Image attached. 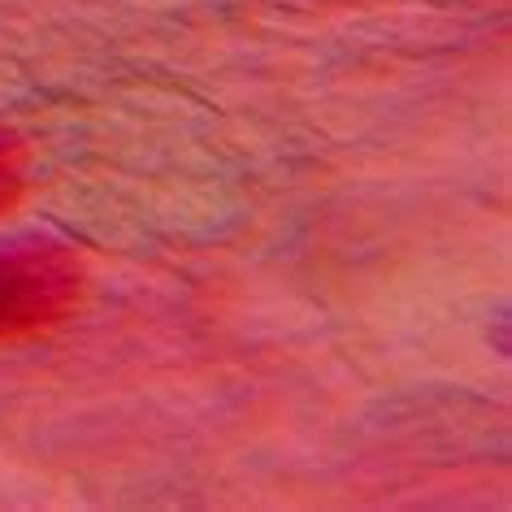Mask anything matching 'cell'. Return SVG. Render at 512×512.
<instances>
[{
  "mask_svg": "<svg viewBox=\"0 0 512 512\" xmlns=\"http://www.w3.org/2000/svg\"><path fill=\"white\" fill-rule=\"evenodd\" d=\"M83 291L79 261L61 243L0 248V339H27L57 326Z\"/></svg>",
  "mask_w": 512,
  "mask_h": 512,
  "instance_id": "6da1fadb",
  "label": "cell"
},
{
  "mask_svg": "<svg viewBox=\"0 0 512 512\" xmlns=\"http://www.w3.org/2000/svg\"><path fill=\"white\" fill-rule=\"evenodd\" d=\"M27 191V144L14 131H0V213H9Z\"/></svg>",
  "mask_w": 512,
  "mask_h": 512,
  "instance_id": "7a4b0ae2",
  "label": "cell"
}]
</instances>
